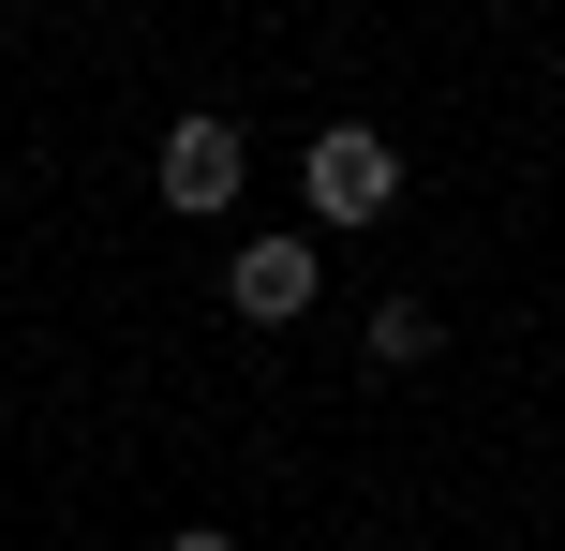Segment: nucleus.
I'll return each instance as SVG.
<instances>
[{
  "mask_svg": "<svg viewBox=\"0 0 565 551\" xmlns=\"http://www.w3.org/2000/svg\"><path fill=\"white\" fill-rule=\"evenodd\" d=\"M298 194H312V224H372V209L402 194V149L358 135V119H328V135L298 149Z\"/></svg>",
  "mask_w": 565,
  "mask_h": 551,
  "instance_id": "obj_1",
  "label": "nucleus"
},
{
  "mask_svg": "<svg viewBox=\"0 0 565 551\" xmlns=\"http://www.w3.org/2000/svg\"><path fill=\"white\" fill-rule=\"evenodd\" d=\"M149 179H164V209H238V179H254L238 165V119H179Z\"/></svg>",
  "mask_w": 565,
  "mask_h": 551,
  "instance_id": "obj_2",
  "label": "nucleus"
},
{
  "mask_svg": "<svg viewBox=\"0 0 565 551\" xmlns=\"http://www.w3.org/2000/svg\"><path fill=\"white\" fill-rule=\"evenodd\" d=\"M238 314H254V328L312 314V239H254V254H238Z\"/></svg>",
  "mask_w": 565,
  "mask_h": 551,
  "instance_id": "obj_3",
  "label": "nucleus"
},
{
  "mask_svg": "<svg viewBox=\"0 0 565 551\" xmlns=\"http://www.w3.org/2000/svg\"><path fill=\"white\" fill-rule=\"evenodd\" d=\"M372 358H431V298H387L372 314Z\"/></svg>",
  "mask_w": 565,
  "mask_h": 551,
  "instance_id": "obj_4",
  "label": "nucleus"
},
{
  "mask_svg": "<svg viewBox=\"0 0 565 551\" xmlns=\"http://www.w3.org/2000/svg\"><path fill=\"white\" fill-rule=\"evenodd\" d=\"M179 551H238V537H224V522H194V537H179Z\"/></svg>",
  "mask_w": 565,
  "mask_h": 551,
  "instance_id": "obj_5",
  "label": "nucleus"
}]
</instances>
